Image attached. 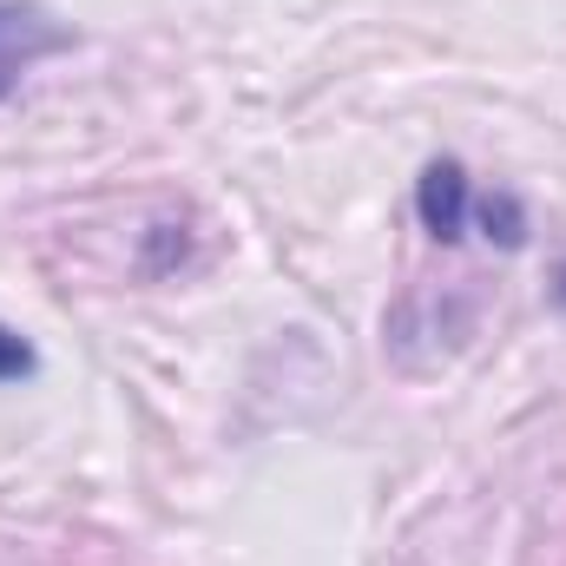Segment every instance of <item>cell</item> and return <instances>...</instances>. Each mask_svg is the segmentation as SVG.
Segmentation results:
<instances>
[{"label": "cell", "mask_w": 566, "mask_h": 566, "mask_svg": "<svg viewBox=\"0 0 566 566\" xmlns=\"http://www.w3.org/2000/svg\"><path fill=\"white\" fill-rule=\"evenodd\" d=\"M468 224L488 238V244H501V251H527V205L514 198V191H474V211H468Z\"/></svg>", "instance_id": "3957f363"}, {"label": "cell", "mask_w": 566, "mask_h": 566, "mask_svg": "<svg viewBox=\"0 0 566 566\" xmlns=\"http://www.w3.org/2000/svg\"><path fill=\"white\" fill-rule=\"evenodd\" d=\"M468 211H474V185L461 158H428L416 178V218L434 244H461L468 238Z\"/></svg>", "instance_id": "7a4b0ae2"}, {"label": "cell", "mask_w": 566, "mask_h": 566, "mask_svg": "<svg viewBox=\"0 0 566 566\" xmlns=\"http://www.w3.org/2000/svg\"><path fill=\"white\" fill-rule=\"evenodd\" d=\"M547 296H554V310H566V258H560V271H554V283H547Z\"/></svg>", "instance_id": "5b68a950"}, {"label": "cell", "mask_w": 566, "mask_h": 566, "mask_svg": "<svg viewBox=\"0 0 566 566\" xmlns=\"http://www.w3.org/2000/svg\"><path fill=\"white\" fill-rule=\"evenodd\" d=\"M66 46H73V27L60 13H46L40 0H0V106L20 93V80L40 60H53Z\"/></svg>", "instance_id": "6da1fadb"}, {"label": "cell", "mask_w": 566, "mask_h": 566, "mask_svg": "<svg viewBox=\"0 0 566 566\" xmlns=\"http://www.w3.org/2000/svg\"><path fill=\"white\" fill-rule=\"evenodd\" d=\"M33 369H40L33 343H27L20 329H7V323H0V382H27Z\"/></svg>", "instance_id": "277c9868"}]
</instances>
